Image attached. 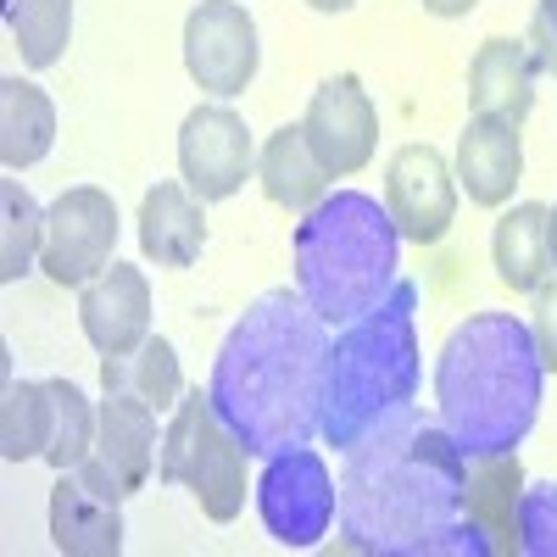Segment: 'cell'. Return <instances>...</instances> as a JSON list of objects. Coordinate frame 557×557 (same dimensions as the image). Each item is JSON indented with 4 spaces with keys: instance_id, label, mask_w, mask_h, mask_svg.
<instances>
[{
    "instance_id": "obj_1",
    "label": "cell",
    "mask_w": 557,
    "mask_h": 557,
    "mask_svg": "<svg viewBox=\"0 0 557 557\" xmlns=\"http://www.w3.org/2000/svg\"><path fill=\"white\" fill-rule=\"evenodd\" d=\"M330 323L296 290H268L246 307L212 362V407L251 457L307 446L323 424L330 385Z\"/></svg>"
},
{
    "instance_id": "obj_2",
    "label": "cell",
    "mask_w": 557,
    "mask_h": 557,
    "mask_svg": "<svg viewBox=\"0 0 557 557\" xmlns=\"http://www.w3.org/2000/svg\"><path fill=\"white\" fill-rule=\"evenodd\" d=\"M462 446L401 412L396 424L346 451L341 474V530L357 552H485L462 519Z\"/></svg>"
},
{
    "instance_id": "obj_3",
    "label": "cell",
    "mask_w": 557,
    "mask_h": 557,
    "mask_svg": "<svg viewBox=\"0 0 557 557\" xmlns=\"http://www.w3.org/2000/svg\"><path fill=\"white\" fill-rule=\"evenodd\" d=\"M541 380L546 362L524 318L513 312L462 318L435 362L441 430L462 446V457L513 451L541 412Z\"/></svg>"
},
{
    "instance_id": "obj_4",
    "label": "cell",
    "mask_w": 557,
    "mask_h": 557,
    "mask_svg": "<svg viewBox=\"0 0 557 557\" xmlns=\"http://www.w3.org/2000/svg\"><path fill=\"white\" fill-rule=\"evenodd\" d=\"M418 296L401 285L351 318L330 346V385H323V441L351 451L357 441L380 435L396 424L401 412H412L418 391Z\"/></svg>"
},
{
    "instance_id": "obj_5",
    "label": "cell",
    "mask_w": 557,
    "mask_h": 557,
    "mask_svg": "<svg viewBox=\"0 0 557 557\" xmlns=\"http://www.w3.org/2000/svg\"><path fill=\"white\" fill-rule=\"evenodd\" d=\"M396 251L401 235L374 196H323L296 223V290L323 323H351L396 290Z\"/></svg>"
},
{
    "instance_id": "obj_6",
    "label": "cell",
    "mask_w": 557,
    "mask_h": 557,
    "mask_svg": "<svg viewBox=\"0 0 557 557\" xmlns=\"http://www.w3.org/2000/svg\"><path fill=\"white\" fill-rule=\"evenodd\" d=\"M246 457L251 451L240 446L235 430L223 424L212 396H201V391L178 396L173 424L162 435V480L190 491L212 524L240 519V507H246Z\"/></svg>"
},
{
    "instance_id": "obj_7",
    "label": "cell",
    "mask_w": 557,
    "mask_h": 557,
    "mask_svg": "<svg viewBox=\"0 0 557 557\" xmlns=\"http://www.w3.org/2000/svg\"><path fill=\"white\" fill-rule=\"evenodd\" d=\"M257 513L278 546H312L341 519V485L307 446L273 451L257 480Z\"/></svg>"
},
{
    "instance_id": "obj_8",
    "label": "cell",
    "mask_w": 557,
    "mask_h": 557,
    "mask_svg": "<svg viewBox=\"0 0 557 557\" xmlns=\"http://www.w3.org/2000/svg\"><path fill=\"white\" fill-rule=\"evenodd\" d=\"M112 246H117V201L96 184L62 190L57 207L45 212V246H39V268L67 290H84L96 273L112 268Z\"/></svg>"
},
{
    "instance_id": "obj_9",
    "label": "cell",
    "mask_w": 557,
    "mask_h": 557,
    "mask_svg": "<svg viewBox=\"0 0 557 557\" xmlns=\"http://www.w3.org/2000/svg\"><path fill=\"white\" fill-rule=\"evenodd\" d=\"M262 45H257V23L240 0H201L184 23V67L207 89V96H240L257 78Z\"/></svg>"
},
{
    "instance_id": "obj_10",
    "label": "cell",
    "mask_w": 557,
    "mask_h": 557,
    "mask_svg": "<svg viewBox=\"0 0 557 557\" xmlns=\"http://www.w3.org/2000/svg\"><path fill=\"white\" fill-rule=\"evenodd\" d=\"M301 134L312 157L330 168V178H351L374 162V146H380V112L368 101V89L357 73H335L312 89L307 101V117H301Z\"/></svg>"
},
{
    "instance_id": "obj_11",
    "label": "cell",
    "mask_w": 557,
    "mask_h": 557,
    "mask_svg": "<svg viewBox=\"0 0 557 557\" xmlns=\"http://www.w3.org/2000/svg\"><path fill=\"white\" fill-rule=\"evenodd\" d=\"M385 212L396 235L412 246H435L457 218V173L435 146H401L385 168Z\"/></svg>"
},
{
    "instance_id": "obj_12",
    "label": "cell",
    "mask_w": 557,
    "mask_h": 557,
    "mask_svg": "<svg viewBox=\"0 0 557 557\" xmlns=\"http://www.w3.org/2000/svg\"><path fill=\"white\" fill-rule=\"evenodd\" d=\"M251 168H257V146H251V128H246L240 112L196 107L190 117H184V128H178V173L201 201L235 196L251 178Z\"/></svg>"
},
{
    "instance_id": "obj_13",
    "label": "cell",
    "mask_w": 557,
    "mask_h": 557,
    "mask_svg": "<svg viewBox=\"0 0 557 557\" xmlns=\"http://www.w3.org/2000/svg\"><path fill=\"white\" fill-rule=\"evenodd\" d=\"M51 541L67 557H117L123 552V491L89 457L51 485Z\"/></svg>"
},
{
    "instance_id": "obj_14",
    "label": "cell",
    "mask_w": 557,
    "mask_h": 557,
    "mask_svg": "<svg viewBox=\"0 0 557 557\" xmlns=\"http://www.w3.org/2000/svg\"><path fill=\"white\" fill-rule=\"evenodd\" d=\"M78 323H84L89 346H96L101 357L134 351L151 335V285H146V273L128 268V262H112L107 273H96L78 296Z\"/></svg>"
},
{
    "instance_id": "obj_15",
    "label": "cell",
    "mask_w": 557,
    "mask_h": 557,
    "mask_svg": "<svg viewBox=\"0 0 557 557\" xmlns=\"http://www.w3.org/2000/svg\"><path fill=\"white\" fill-rule=\"evenodd\" d=\"M89 462L123 491H146L157 474V407H146L139 396H112L101 401V430H96V451Z\"/></svg>"
},
{
    "instance_id": "obj_16",
    "label": "cell",
    "mask_w": 557,
    "mask_h": 557,
    "mask_svg": "<svg viewBox=\"0 0 557 557\" xmlns=\"http://www.w3.org/2000/svg\"><path fill=\"white\" fill-rule=\"evenodd\" d=\"M519 496L524 480L513 451L469 457V469H462V519H469L485 552H519Z\"/></svg>"
},
{
    "instance_id": "obj_17",
    "label": "cell",
    "mask_w": 557,
    "mask_h": 557,
    "mask_svg": "<svg viewBox=\"0 0 557 557\" xmlns=\"http://www.w3.org/2000/svg\"><path fill=\"white\" fill-rule=\"evenodd\" d=\"M535 67L530 39H485L469 62V112L524 123L535 107Z\"/></svg>"
},
{
    "instance_id": "obj_18",
    "label": "cell",
    "mask_w": 557,
    "mask_h": 557,
    "mask_svg": "<svg viewBox=\"0 0 557 557\" xmlns=\"http://www.w3.org/2000/svg\"><path fill=\"white\" fill-rule=\"evenodd\" d=\"M524 173V146H519V123L507 117H469L457 139V184L469 190L474 207H502L513 196V184Z\"/></svg>"
},
{
    "instance_id": "obj_19",
    "label": "cell",
    "mask_w": 557,
    "mask_h": 557,
    "mask_svg": "<svg viewBox=\"0 0 557 557\" xmlns=\"http://www.w3.org/2000/svg\"><path fill=\"white\" fill-rule=\"evenodd\" d=\"M139 246L157 268H190L207 246V212L201 196L190 184H173L162 178L157 190L139 201Z\"/></svg>"
},
{
    "instance_id": "obj_20",
    "label": "cell",
    "mask_w": 557,
    "mask_h": 557,
    "mask_svg": "<svg viewBox=\"0 0 557 557\" xmlns=\"http://www.w3.org/2000/svg\"><path fill=\"white\" fill-rule=\"evenodd\" d=\"M257 178H262L268 201L285 212H312L323 190H330V168L312 157L301 123H285L278 134H268V146L257 151Z\"/></svg>"
},
{
    "instance_id": "obj_21",
    "label": "cell",
    "mask_w": 557,
    "mask_h": 557,
    "mask_svg": "<svg viewBox=\"0 0 557 557\" xmlns=\"http://www.w3.org/2000/svg\"><path fill=\"white\" fill-rule=\"evenodd\" d=\"M57 139V107L28 78H0V162L12 173L45 162Z\"/></svg>"
},
{
    "instance_id": "obj_22",
    "label": "cell",
    "mask_w": 557,
    "mask_h": 557,
    "mask_svg": "<svg viewBox=\"0 0 557 557\" xmlns=\"http://www.w3.org/2000/svg\"><path fill=\"white\" fill-rule=\"evenodd\" d=\"M491 257H496V278L507 290H541L546 273H552V240H546V207L541 201H519L496 223V240H491Z\"/></svg>"
},
{
    "instance_id": "obj_23",
    "label": "cell",
    "mask_w": 557,
    "mask_h": 557,
    "mask_svg": "<svg viewBox=\"0 0 557 557\" xmlns=\"http://www.w3.org/2000/svg\"><path fill=\"white\" fill-rule=\"evenodd\" d=\"M101 385L112 396H139L146 407L168 412L178 407L184 396V374H178V357L162 335H146L134 351H117V357H101Z\"/></svg>"
},
{
    "instance_id": "obj_24",
    "label": "cell",
    "mask_w": 557,
    "mask_h": 557,
    "mask_svg": "<svg viewBox=\"0 0 557 557\" xmlns=\"http://www.w3.org/2000/svg\"><path fill=\"white\" fill-rule=\"evenodd\" d=\"M51 430H57V396L51 380H12L7 401H0V457L7 462H28L51 451Z\"/></svg>"
},
{
    "instance_id": "obj_25",
    "label": "cell",
    "mask_w": 557,
    "mask_h": 557,
    "mask_svg": "<svg viewBox=\"0 0 557 557\" xmlns=\"http://www.w3.org/2000/svg\"><path fill=\"white\" fill-rule=\"evenodd\" d=\"M45 246V212L23 190V178H0V278L17 285Z\"/></svg>"
},
{
    "instance_id": "obj_26",
    "label": "cell",
    "mask_w": 557,
    "mask_h": 557,
    "mask_svg": "<svg viewBox=\"0 0 557 557\" xmlns=\"http://www.w3.org/2000/svg\"><path fill=\"white\" fill-rule=\"evenodd\" d=\"M12 39L28 67H57L73 39V0H12Z\"/></svg>"
},
{
    "instance_id": "obj_27",
    "label": "cell",
    "mask_w": 557,
    "mask_h": 557,
    "mask_svg": "<svg viewBox=\"0 0 557 557\" xmlns=\"http://www.w3.org/2000/svg\"><path fill=\"white\" fill-rule=\"evenodd\" d=\"M51 396H57V430H51V451H45V462H51L57 474H67V469H78V462L96 451L101 407L89 401L73 380H51Z\"/></svg>"
},
{
    "instance_id": "obj_28",
    "label": "cell",
    "mask_w": 557,
    "mask_h": 557,
    "mask_svg": "<svg viewBox=\"0 0 557 557\" xmlns=\"http://www.w3.org/2000/svg\"><path fill=\"white\" fill-rule=\"evenodd\" d=\"M519 552L557 557V480L530 485L519 496Z\"/></svg>"
},
{
    "instance_id": "obj_29",
    "label": "cell",
    "mask_w": 557,
    "mask_h": 557,
    "mask_svg": "<svg viewBox=\"0 0 557 557\" xmlns=\"http://www.w3.org/2000/svg\"><path fill=\"white\" fill-rule=\"evenodd\" d=\"M530 335H535V351H541V362H546V374H557V285H541V290H535Z\"/></svg>"
},
{
    "instance_id": "obj_30",
    "label": "cell",
    "mask_w": 557,
    "mask_h": 557,
    "mask_svg": "<svg viewBox=\"0 0 557 557\" xmlns=\"http://www.w3.org/2000/svg\"><path fill=\"white\" fill-rule=\"evenodd\" d=\"M530 51L546 73H557V0H541L535 7V28H530Z\"/></svg>"
},
{
    "instance_id": "obj_31",
    "label": "cell",
    "mask_w": 557,
    "mask_h": 557,
    "mask_svg": "<svg viewBox=\"0 0 557 557\" xmlns=\"http://www.w3.org/2000/svg\"><path fill=\"white\" fill-rule=\"evenodd\" d=\"M418 7L435 12V17H469V12L480 7V0H418Z\"/></svg>"
},
{
    "instance_id": "obj_32",
    "label": "cell",
    "mask_w": 557,
    "mask_h": 557,
    "mask_svg": "<svg viewBox=\"0 0 557 557\" xmlns=\"http://www.w3.org/2000/svg\"><path fill=\"white\" fill-rule=\"evenodd\" d=\"M307 7H312V12H351L357 0H307Z\"/></svg>"
},
{
    "instance_id": "obj_33",
    "label": "cell",
    "mask_w": 557,
    "mask_h": 557,
    "mask_svg": "<svg viewBox=\"0 0 557 557\" xmlns=\"http://www.w3.org/2000/svg\"><path fill=\"white\" fill-rule=\"evenodd\" d=\"M546 240H552V268H557V207L546 212Z\"/></svg>"
}]
</instances>
